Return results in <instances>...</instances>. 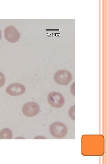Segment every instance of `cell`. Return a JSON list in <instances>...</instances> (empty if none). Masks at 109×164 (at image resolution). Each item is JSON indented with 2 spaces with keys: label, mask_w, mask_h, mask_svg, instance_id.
I'll list each match as a JSON object with an SVG mask.
<instances>
[{
  "label": "cell",
  "mask_w": 109,
  "mask_h": 164,
  "mask_svg": "<svg viewBox=\"0 0 109 164\" xmlns=\"http://www.w3.org/2000/svg\"><path fill=\"white\" fill-rule=\"evenodd\" d=\"M49 130L51 135L54 138H64L68 132L66 125L60 121L55 122L49 126Z\"/></svg>",
  "instance_id": "obj_1"
},
{
  "label": "cell",
  "mask_w": 109,
  "mask_h": 164,
  "mask_svg": "<svg viewBox=\"0 0 109 164\" xmlns=\"http://www.w3.org/2000/svg\"><path fill=\"white\" fill-rule=\"evenodd\" d=\"M54 79L58 84L61 85H67L72 79V75L69 71L65 70H60L54 74Z\"/></svg>",
  "instance_id": "obj_2"
},
{
  "label": "cell",
  "mask_w": 109,
  "mask_h": 164,
  "mask_svg": "<svg viewBox=\"0 0 109 164\" xmlns=\"http://www.w3.org/2000/svg\"><path fill=\"white\" fill-rule=\"evenodd\" d=\"M49 104L52 107L56 108L61 107L64 103V99L60 93L53 91L50 93L47 97Z\"/></svg>",
  "instance_id": "obj_3"
},
{
  "label": "cell",
  "mask_w": 109,
  "mask_h": 164,
  "mask_svg": "<svg viewBox=\"0 0 109 164\" xmlns=\"http://www.w3.org/2000/svg\"><path fill=\"white\" fill-rule=\"evenodd\" d=\"M22 112L23 114L28 117H32L37 115L40 111V108L37 103L30 102L25 104L22 106Z\"/></svg>",
  "instance_id": "obj_4"
},
{
  "label": "cell",
  "mask_w": 109,
  "mask_h": 164,
  "mask_svg": "<svg viewBox=\"0 0 109 164\" xmlns=\"http://www.w3.org/2000/svg\"><path fill=\"white\" fill-rule=\"evenodd\" d=\"M4 36L8 41L12 43L17 42L20 37L19 32L13 26H8L5 28Z\"/></svg>",
  "instance_id": "obj_5"
},
{
  "label": "cell",
  "mask_w": 109,
  "mask_h": 164,
  "mask_svg": "<svg viewBox=\"0 0 109 164\" xmlns=\"http://www.w3.org/2000/svg\"><path fill=\"white\" fill-rule=\"evenodd\" d=\"M25 88L23 84L15 83L8 85L6 89V92L12 96H18L23 94L25 92Z\"/></svg>",
  "instance_id": "obj_6"
},
{
  "label": "cell",
  "mask_w": 109,
  "mask_h": 164,
  "mask_svg": "<svg viewBox=\"0 0 109 164\" xmlns=\"http://www.w3.org/2000/svg\"><path fill=\"white\" fill-rule=\"evenodd\" d=\"M12 137V132L8 128H4L0 132V139H11Z\"/></svg>",
  "instance_id": "obj_7"
},
{
  "label": "cell",
  "mask_w": 109,
  "mask_h": 164,
  "mask_svg": "<svg viewBox=\"0 0 109 164\" xmlns=\"http://www.w3.org/2000/svg\"><path fill=\"white\" fill-rule=\"evenodd\" d=\"M68 114L70 118L72 120H74L75 117V106H71L69 110Z\"/></svg>",
  "instance_id": "obj_8"
},
{
  "label": "cell",
  "mask_w": 109,
  "mask_h": 164,
  "mask_svg": "<svg viewBox=\"0 0 109 164\" xmlns=\"http://www.w3.org/2000/svg\"><path fill=\"white\" fill-rule=\"evenodd\" d=\"M5 81V78L4 74L0 71V87L4 85Z\"/></svg>",
  "instance_id": "obj_9"
},
{
  "label": "cell",
  "mask_w": 109,
  "mask_h": 164,
  "mask_svg": "<svg viewBox=\"0 0 109 164\" xmlns=\"http://www.w3.org/2000/svg\"><path fill=\"white\" fill-rule=\"evenodd\" d=\"M2 38V32L1 30L0 29V40Z\"/></svg>",
  "instance_id": "obj_10"
}]
</instances>
